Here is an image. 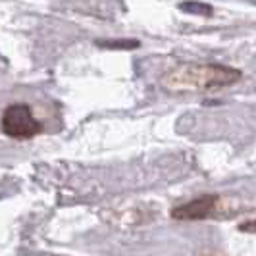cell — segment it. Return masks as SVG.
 <instances>
[{
	"label": "cell",
	"mask_w": 256,
	"mask_h": 256,
	"mask_svg": "<svg viewBox=\"0 0 256 256\" xmlns=\"http://www.w3.org/2000/svg\"><path fill=\"white\" fill-rule=\"evenodd\" d=\"M243 74L231 66L222 64H181L168 72L162 85L174 92L185 90H208L235 85Z\"/></svg>",
	"instance_id": "obj_1"
},
{
	"label": "cell",
	"mask_w": 256,
	"mask_h": 256,
	"mask_svg": "<svg viewBox=\"0 0 256 256\" xmlns=\"http://www.w3.org/2000/svg\"><path fill=\"white\" fill-rule=\"evenodd\" d=\"M0 128L4 135L16 141H27L44 131L42 120L35 114L33 106L27 102H12L0 116Z\"/></svg>",
	"instance_id": "obj_2"
},
{
	"label": "cell",
	"mask_w": 256,
	"mask_h": 256,
	"mask_svg": "<svg viewBox=\"0 0 256 256\" xmlns=\"http://www.w3.org/2000/svg\"><path fill=\"white\" fill-rule=\"evenodd\" d=\"M220 196L218 194H202L198 198H192L185 204H180L172 208L170 216L174 220H181V222H194V220H206L212 216L218 208Z\"/></svg>",
	"instance_id": "obj_3"
},
{
	"label": "cell",
	"mask_w": 256,
	"mask_h": 256,
	"mask_svg": "<svg viewBox=\"0 0 256 256\" xmlns=\"http://www.w3.org/2000/svg\"><path fill=\"white\" fill-rule=\"evenodd\" d=\"M181 8H183V10H192V12H202V16L212 14V8L206 6V4H183Z\"/></svg>",
	"instance_id": "obj_4"
},
{
	"label": "cell",
	"mask_w": 256,
	"mask_h": 256,
	"mask_svg": "<svg viewBox=\"0 0 256 256\" xmlns=\"http://www.w3.org/2000/svg\"><path fill=\"white\" fill-rule=\"evenodd\" d=\"M237 230L244 233H256V220H244L237 226Z\"/></svg>",
	"instance_id": "obj_5"
}]
</instances>
